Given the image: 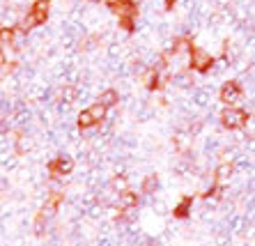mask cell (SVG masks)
I'll list each match as a JSON object with an SVG mask.
<instances>
[{
	"label": "cell",
	"mask_w": 255,
	"mask_h": 246,
	"mask_svg": "<svg viewBox=\"0 0 255 246\" xmlns=\"http://www.w3.org/2000/svg\"><path fill=\"white\" fill-rule=\"evenodd\" d=\"M48 0H37L35 5H32V9H30V14L25 16V28H32V25H42L44 21H46L48 16Z\"/></svg>",
	"instance_id": "obj_3"
},
{
	"label": "cell",
	"mask_w": 255,
	"mask_h": 246,
	"mask_svg": "<svg viewBox=\"0 0 255 246\" xmlns=\"http://www.w3.org/2000/svg\"><path fill=\"white\" fill-rule=\"evenodd\" d=\"M172 2H175V0H166V5H172Z\"/></svg>",
	"instance_id": "obj_11"
},
{
	"label": "cell",
	"mask_w": 255,
	"mask_h": 246,
	"mask_svg": "<svg viewBox=\"0 0 255 246\" xmlns=\"http://www.w3.org/2000/svg\"><path fill=\"white\" fill-rule=\"evenodd\" d=\"M221 102L230 104V106L242 102V88H239L237 81H228V83L221 88Z\"/></svg>",
	"instance_id": "obj_6"
},
{
	"label": "cell",
	"mask_w": 255,
	"mask_h": 246,
	"mask_svg": "<svg viewBox=\"0 0 255 246\" xmlns=\"http://www.w3.org/2000/svg\"><path fill=\"white\" fill-rule=\"evenodd\" d=\"M71 168H74V161H71L69 156H55L53 161L48 163V170L53 175H67V173H71Z\"/></svg>",
	"instance_id": "obj_7"
},
{
	"label": "cell",
	"mask_w": 255,
	"mask_h": 246,
	"mask_svg": "<svg viewBox=\"0 0 255 246\" xmlns=\"http://www.w3.org/2000/svg\"><path fill=\"white\" fill-rule=\"evenodd\" d=\"M115 14H118L120 18H122V25H125L127 30H131L133 28V16H136V5L133 2H129V0H125V2H118V5H113Z\"/></svg>",
	"instance_id": "obj_4"
},
{
	"label": "cell",
	"mask_w": 255,
	"mask_h": 246,
	"mask_svg": "<svg viewBox=\"0 0 255 246\" xmlns=\"http://www.w3.org/2000/svg\"><path fill=\"white\" fill-rule=\"evenodd\" d=\"M212 65H214V58L207 53V51H202V48H191V67H193L196 72H207Z\"/></svg>",
	"instance_id": "obj_5"
},
{
	"label": "cell",
	"mask_w": 255,
	"mask_h": 246,
	"mask_svg": "<svg viewBox=\"0 0 255 246\" xmlns=\"http://www.w3.org/2000/svg\"><path fill=\"white\" fill-rule=\"evenodd\" d=\"M189 205H191V200H189V198L182 200V205L177 207V212H175V214H177V216H184V214H186V210H189Z\"/></svg>",
	"instance_id": "obj_9"
},
{
	"label": "cell",
	"mask_w": 255,
	"mask_h": 246,
	"mask_svg": "<svg viewBox=\"0 0 255 246\" xmlns=\"http://www.w3.org/2000/svg\"><path fill=\"white\" fill-rule=\"evenodd\" d=\"M221 120H223V124H226L228 129H242V126L249 122V115H246V111H242V108L230 106L221 113Z\"/></svg>",
	"instance_id": "obj_2"
},
{
	"label": "cell",
	"mask_w": 255,
	"mask_h": 246,
	"mask_svg": "<svg viewBox=\"0 0 255 246\" xmlns=\"http://www.w3.org/2000/svg\"><path fill=\"white\" fill-rule=\"evenodd\" d=\"M108 5H118V2H125V0H106Z\"/></svg>",
	"instance_id": "obj_10"
},
{
	"label": "cell",
	"mask_w": 255,
	"mask_h": 246,
	"mask_svg": "<svg viewBox=\"0 0 255 246\" xmlns=\"http://www.w3.org/2000/svg\"><path fill=\"white\" fill-rule=\"evenodd\" d=\"M104 118H106V106L97 102V104H92V106L85 108L83 113L78 115V126H81V129H90V126L99 124Z\"/></svg>",
	"instance_id": "obj_1"
},
{
	"label": "cell",
	"mask_w": 255,
	"mask_h": 246,
	"mask_svg": "<svg viewBox=\"0 0 255 246\" xmlns=\"http://www.w3.org/2000/svg\"><path fill=\"white\" fill-rule=\"evenodd\" d=\"M118 99H120V95L115 90H106V92H101V95H99V104H104L106 108L115 106V104H118Z\"/></svg>",
	"instance_id": "obj_8"
}]
</instances>
